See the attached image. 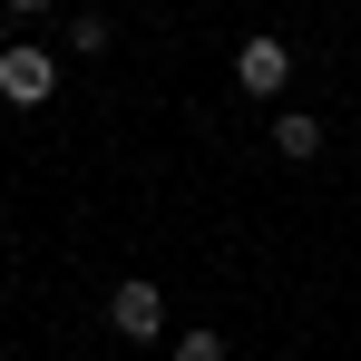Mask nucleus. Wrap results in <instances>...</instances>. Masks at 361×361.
Returning a JSON list of instances; mask_svg holds the SVG:
<instances>
[{
    "label": "nucleus",
    "mask_w": 361,
    "mask_h": 361,
    "mask_svg": "<svg viewBox=\"0 0 361 361\" xmlns=\"http://www.w3.org/2000/svg\"><path fill=\"white\" fill-rule=\"evenodd\" d=\"M235 88L244 98H283V88H293V49H283L274 30H254V39L235 49Z\"/></svg>",
    "instance_id": "1"
},
{
    "label": "nucleus",
    "mask_w": 361,
    "mask_h": 361,
    "mask_svg": "<svg viewBox=\"0 0 361 361\" xmlns=\"http://www.w3.org/2000/svg\"><path fill=\"white\" fill-rule=\"evenodd\" d=\"M108 322H118V342H157V332H166V293H157L147 274H127L118 293H108Z\"/></svg>",
    "instance_id": "2"
},
{
    "label": "nucleus",
    "mask_w": 361,
    "mask_h": 361,
    "mask_svg": "<svg viewBox=\"0 0 361 361\" xmlns=\"http://www.w3.org/2000/svg\"><path fill=\"white\" fill-rule=\"evenodd\" d=\"M49 88H59V59L49 49H0V98L10 108H49Z\"/></svg>",
    "instance_id": "3"
},
{
    "label": "nucleus",
    "mask_w": 361,
    "mask_h": 361,
    "mask_svg": "<svg viewBox=\"0 0 361 361\" xmlns=\"http://www.w3.org/2000/svg\"><path fill=\"white\" fill-rule=\"evenodd\" d=\"M274 157H283V166H312V157H322V118L283 108V118H274Z\"/></svg>",
    "instance_id": "4"
},
{
    "label": "nucleus",
    "mask_w": 361,
    "mask_h": 361,
    "mask_svg": "<svg viewBox=\"0 0 361 361\" xmlns=\"http://www.w3.org/2000/svg\"><path fill=\"white\" fill-rule=\"evenodd\" d=\"M68 49L98 59V49H108V10H78V20H68Z\"/></svg>",
    "instance_id": "5"
},
{
    "label": "nucleus",
    "mask_w": 361,
    "mask_h": 361,
    "mask_svg": "<svg viewBox=\"0 0 361 361\" xmlns=\"http://www.w3.org/2000/svg\"><path fill=\"white\" fill-rule=\"evenodd\" d=\"M176 361H225V332H205V322H185V332H176Z\"/></svg>",
    "instance_id": "6"
},
{
    "label": "nucleus",
    "mask_w": 361,
    "mask_h": 361,
    "mask_svg": "<svg viewBox=\"0 0 361 361\" xmlns=\"http://www.w3.org/2000/svg\"><path fill=\"white\" fill-rule=\"evenodd\" d=\"M0 10H10V20H39V10H59V0H0Z\"/></svg>",
    "instance_id": "7"
},
{
    "label": "nucleus",
    "mask_w": 361,
    "mask_h": 361,
    "mask_svg": "<svg viewBox=\"0 0 361 361\" xmlns=\"http://www.w3.org/2000/svg\"><path fill=\"white\" fill-rule=\"evenodd\" d=\"M0 49H10V10H0Z\"/></svg>",
    "instance_id": "8"
}]
</instances>
